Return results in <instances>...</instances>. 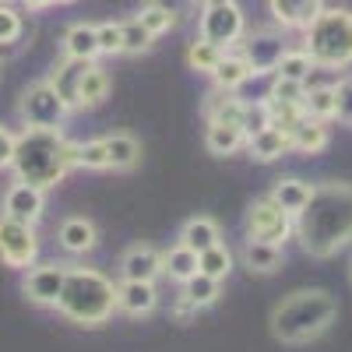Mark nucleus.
<instances>
[{"label":"nucleus","mask_w":352,"mask_h":352,"mask_svg":"<svg viewBox=\"0 0 352 352\" xmlns=\"http://www.w3.org/2000/svg\"><path fill=\"white\" fill-rule=\"evenodd\" d=\"M349 282H352V261H349Z\"/></svg>","instance_id":"nucleus-47"},{"label":"nucleus","mask_w":352,"mask_h":352,"mask_svg":"<svg viewBox=\"0 0 352 352\" xmlns=\"http://www.w3.org/2000/svg\"><path fill=\"white\" fill-rule=\"evenodd\" d=\"M11 169L14 180L46 190L60 184L71 169V141L60 134V127H25L14 141Z\"/></svg>","instance_id":"nucleus-2"},{"label":"nucleus","mask_w":352,"mask_h":352,"mask_svg":"<svg viewBox=\"0 0 352 352\" xmlns=\"http://www.w3.org/2000/svg\"><path fill=\"white\" fill-rule=\"evenodd\" d=\"M106 96H109V74H106V67H99L92 60V64H88V71H85V78H81V88H78V106L81 109H92Z\"/></svg>","instance_id":"nucleus-26"},{"label":"nucleus","mask_w":352,"mask_h":352,"mask_svg":"<svg viewBox=\"0 0 352 352\" xmlns=\"http://www.w3.org/2000/svg\"><path fill=\"white\" fill-rule=\"evenodd\" d=\"M184 289H180V296L184 300H190L197 310H204V307H212L219 296H222V282L219 278H212V275H204V272H197V275H190L187 282H180Z\"/></svg>","instance_id":"nucleus-27"},{"label":"nucleus","mask_w":352,"mask_h":352,"mask_svg":"<svg viewBox=\"0 0 352 352\" xmlns=\"http://www.w3.org/2000/svg\"><path fill=\"white\" fill-rule=\"evenodd\" d=\"M222 53L226 50H219V46H212V43H204V39H197L190 50H187V64L194 67V71H204V74H212L215 71V64L222 60Z\"/></svg>","instance_id":"nucleus-37"},{"label":"nucleus","mask_w":352,"mask_h":352,"mask_svg":"<svg viewBox=\"0 0 352 352\" xmlns=\"http://www.w3.org/2000/svg\"><path fill=\"white\" fill-rule=\"evenodd\" d=\"M247 240H264V243H282L292 229H296V222H292V215L282 208V204L268 194L254 201L247 208Z\"/></svg>","instance_id":"nucleus-8"},{"label":"nucleus","mask_w":352,"mask_h":352,"mask_svg":"<svg viewBox=\"0 0 352 352\" xmlns=\"http://www.w3.org/2000/svg\"><path fill=\"white\" fill-rule=\"evenodd\" d=\"M96 28H99V53H106V56L124 53V25L106 21V25H96Z\"/></svg>","instance_id":"nucleus-39"},{"label":"nucleus","mask_w":352,"mask_h":352,"mask_svg":"<svg viewBox=\"0 0 352 352\" xmlns=\"http://www.w3.org/2000/svg\"><path fill=\"white\" fill-rule=\"evenodd\" d=\"M14 141H18V134H11L8 127H0V169L11 166V159H14Z\"/></svg>","instance_id":"nucleus-43"},{"label":"nucleus","mask_w":352,"mask_h":352,"mask_svg":"<svg viewBox=\"0 0 352 352\" xmlns=\"http://www.w3.org/2000/svg\"><path fill=\"white\" fill-rule=\"evenodd\" d=\"M56 310L67 320H74V324L99 328L116 310V285L96 268H67Z\"/></svg>","instance_id":"nucleus-4"},{"label":"nucleus","mask_w":352,"mask_h":352,"mask_svg":"<svg viewBox=\"0 0 352 352\" xmlns=\"http://www.w3.org/2000/svg\"><path fill=\"white\" fill-rule=\"evenodd\" d=\"M64 56H74V60H96L99 53V28L88 25V21H78L64 32Z\"/></svg>","instance_id":"nucleus-19"},{"label":"nucleus","mask_w":352,"mask_h":352,"mask_svg":"<svg viewBox=\"0 0 352 352\" xmlns=\"http://www.w3.org/2000/svg\"><path fill=\"white\" fill-rule=\"evenodd\" d=\"M152 32L144 28L138 18H131V21H124V53H131V56H138V53H144L152 46Z\"/></svg>","instance_id":"nucleus-38"},{"label":"nucleus","mask_w":352,"mask_h":352,"mask_svg":"<svg viewBox=\"0 0 352 352\" xmlns=\"http://www.w3.org/2000/svg\"><path fill=\"white\" fill-rule=\"evenodd\" d=\"M212 78H215V88H226V92H240V88L254 78V67L247 64V56H243L240 50H226L222 60H219L215 71H212Z\"/></svg>","instance_id":"nucleus-16"},{"label":"nucleus","mask_w":352,"mask_h":352,"mask_svg":"<svg viewBox=\"0 0 352 352\" xmlns=\"http://www.w3.org/2000/svg\"><path fill=\"white\" fill-rule=\"evenodd\" d=\"M335 116L345 124V127H352V78H342L338 85H335Z\"/></svg>","instance_id":"nucleus-42"},{"label":"nucleus","mask_w":352,"mask_h":352,"mask_svg":"<svg viewBox=\"0 0 352 352\" xmlns=\"http://www.w3.org/2000/svg\"><path fill=\"white\" fill-rule=\"evenodd\" d=\"M303 109L314 120H335V85H314L303 92Z\"/></svg>","instance_id":"nucleus-31"},{"label":"nucleus","mask_w":352,"mask_h":352,"mask_svg":"<svg viewBox=\"0 0 352 352\" xmlns=\"http://www.w3.org/2000/svg\"><path fill=\"white\" fill-rule=\"evenodd\" d=\"M303 92H307V85L303 81H289V78H278L272 81L268 88V99H282V102H303Z\"/></svg>","instance_id":"nucleus-41"},{"label":"nucleus","mask_w":352,"mask_h":352,"mask_svg":"<svg viewBox=\"0 0 352 352\" xmlns=\"http://www.w3.org/2000/svg\"><path fill=\"white\" fill-rule=\"evenodd\" d=\"M88 64H92V60H74V56H64V60L53 67V74L46 78L56 88V96H60L71 109L78 106V88H81V78H85Z\"/></svg>","instance_id":"nucleus-15"},{"label":"nucleus","mask_w":352,"mask_h":352,"mask_svg":"<svg viewBox=\"0 0 352 352\" xmlns=\"http://www.w3.org/2000/svg\"><path fill=\"white\" fill-rule=\"evenodd\" d=\"M247 152H250L257 162H275V159H282V155L289 152V134H285L282 127L268 124V127H261L257 134L247 138Z\"/></svg>","instance_id":"nucleus-18"},{"label":"nucleus","mask_w":352,"mask_h":352,"mask_svg":"<svg viewBox=\"0 0 352 352\" xmlns=\"http://www.w3.org/2000/svg\"><path fill=\"white\" fill-rule=\"evenodd\" d=\"M272 120H268V106H264V99H257V102H243V134L250 138V134H257L261 127H268Z\"/></svg>","instance_id":"nucleus-40"},{"label":"nucleus","mask_w":352,"mask_h":352,"mask_svg":"<svg viewBox=\"0 0 352 352\" xmlns=\"http://www.w3.org/2000/svg\"><path fill=\"white\" fill-rule=\"evenodd\" d=\"M43 208H46V197L39 187L32 184H21L14 180V187L4 194V215L18 219V222H28V226H36L43 219Z\"/></svg>","instance_id":"nucleus-12"},{"label":"nucleus","mask_w":352,"mask_h":352,"mask_svg":"<svg viewBox=\"0 0 352 352\" xmlns=\"http://www.w3.org/2000/svg\"><path fill=\"white\" fill-rule=\"evenodd\" d=\"M71 166H81V169H109L106 138H96V141H81V144H71Z\"/></svg>","instance_id":"nucleus-32"},{"label":"nucleus","mask_w":352,"mask_h":352,"mask_svg":"<svg viewBox=\"0 0 352 352\" xmlns=\"http://www.w3.org/2000/svg\"><path fill=\"white\" fill-rule=\"evenodd\" d=\"M268 4H272L275 21L285 28H310L314 18L324 11L320 0H268Z\"/></svg>","instance_id":"nucleus-17"},{"label":"nucleus","mask_w":352,"mask_h":352,"mask_svg":"<svg viewBox=\"0 0 352 352\" xmlns=\"http://www.w3.org/2000/svg\"><path fill=\"white\" fill-rule=\"evenodd\" d=\"M247 144V134L243 127L236 124H208V134H204V148H208L212 155H232V152H240Z\"/></svg>","instance_id":"nucleus-23"},{"label":"nucleus","mask_w":352,"mask_h":352,"mask_svg":"<svg viewBox=\"0 0 352 352\" xmlns=\"http://www.w3.org/2000/svg\"><path fill=\"white\" fill-rule=\"evenodd\" d=\"M204 116H208V124H243V99H236L232 92L226 88H215L204 102Z\"/></svg>","instance_id":"nucleus-21"},{"label":"nucleus","mask_w":352,"mask_h":352,"mask_svg":"<svg viewBox=\"0 0 352 352\" xmlns=\"http://www.w3.org/2000/svg\"><path fill=\"white\" fill-rule=\"evenodd\" d=\"M120 275L131 282H155L162 275V254L148 243H134L120 257Z\"/></svg>","instance_id":"nucleus-13"},{"label":"nucleus","mask_w":352,"mask_h":352,"mask_svg":"<svg viewBox=\"0 0 352 352\" xmlns=\"http://www.w3.org/2000/svg\"><path fill=\"white\" fill-rule=\"evenodd\" d=\"M67 268L64 264H39L25 275V296L32 300L36 307H56L60 300V289H64Z\"/></svg>","instance_id":"nucleus-11"},{"label":"nucleus","mask_w":352,"mask_h":352,"mask_svg":"<svg viewBox=\"0 0 352 352\" xmlns=\"http://www.w3.org/2000/svg\"><path fill=\"white\" fill-rule=\"evenodd\" d=\"M18 113H21L25 127H60L64 116L71 113V106L56 96V88L50 81H39L32 88H25Z\"/></svg>","instance_id":"nucleus-7"},{"label":"nucleus","mask_w":352,"mask_h":352,"mask_svg":"<svg viewBox=\"0 0 352 352\" xmlns=\"http://www.w3.org/2000/svg\"><path fill=\"white\" fill-rule=\"evenodd\" d=\"M229 268H232V254H229L222 243H215V247H208L204 254H197V272L212 275V278H219V282L229 275Z\"/></svg>","instance_id":"nucleus-34"},{"label":"nucleus","mask_w":352,"mask_h":352,"mask_svg":"<svg viewBox=\"0 0 352 352\" xmlns=\"http://www.w3.org/2000/svg\"><path fill=\"white\" fill-rule=\"evenodd\" d=\"M138 21H141L144 28H148L152 36H162V32H169V28H176L180 14L169 11V8H162V4H144V8H141V14H138Z\"/></svg>","instance_id":"nucleus-36"},{"label":"nucleus","mask_w":352,"mask_h":352,"mask_svg":"<svg viewBox=\"0 0 352 352\" xmlns=\"http://www.w3.org/2000/svg\"><path fill=\"white\" fill-rule=\"evenodd\" d=\"M197 39L212 43L219 50H229L243 39V11L236 8V0H219L201 11L197 21Z\"/></svg>","instance_id":"nucleus-6"},{"label":"nucleus","mask_w":352,"mask_h":352,"mask_svg":"<svg viewBox=\"0 0 352 352\" xmlns=\"http://www.w3.org/2000/svg\"><path fill=\"white\" fill-rule=\"evenodd\" d=\"M162 275H169L173 282H187L190 275H197V254L187 250L184 243H176L162 254Z\"/></svg>","instance_id":"nucleus-28"},{"label":"nucleus","mask_w":352,"mask_h":352,"mask_svg":"<svg viewBox=\"0 0 352 352\" xmlns=\"http://www.w3.org/2000/svg\"><path fill=\"white\" fill-rule=\"evenodd\" d=\"M296 236L310 257H335L352 243V184H317L296 212Z\"/></svg>","instance_id":"nucleus-1"},{"label":"nucleus","mask_w":352,"mask_h":352,"mask_svg":"<svg viewBox=\"0 0 352 352\" xmlns=\"http://www.w3.org/2000/svg\"><path fill=\"white\" fill-rule=\"evenodd\" d=\"M159 303L155 282H131L124 278L116 285V310H124L127 317H148Z\"/></svg>","instance_id":"nucleus-14"},{"label":"nucleus","mask_w":352,"mask_h":352,"mask_svg":"<svg viewBox=\"0 0 352 352\" xmlns=\"http://www.w3.org/2000/svg\"><path fill=\"white\" fill-rule=\"evenodd\" d=\"M56 4H71V0H56Z\"/></svg>","instance_id":"nucleus-48"},{"label":"nucleus","mask_w":352,"mask_h":352,"mask_svg":"<svg viewBox=\"0 0 352 352\" xmlns=\"http://www.w3.org/2000/svg\"><path fill=\"white\" fill-rule=\"evenodd\" d=\"M243 264L257 275H272L282 268V243H264V240H247L243 243Z\"/></svg>","instance_id":"nucleus-22"},{"label":"nucleus","mask_w":352,"mask_h":352,"mask_svg":"<svg viewBox=\"0 0 352 352\" xmlns=\"http://www.w3.org/2000/svg\"><path fill=\"white\" fill-rule=\"evenodd\" d=\"M335 314H338V303L331 292L300 289L272 310V335L282 345H307L331 328Z\"/></svg>","instance_id":"nucleus-3"},{"label":"nucleus","mask_w":352,"mask_h":352,"mask_svg":"<svg viewBox=\"0 0 352 352\" xmlns=\"http://www.w3.org/2000/svg\"><path fill=\"white\" fill-rule=\"evenodd\" d=\"M310 194H314V184L296 180V176H292V180H278V184H275V190H272V197L282 204V208H285L292 219H296V212L310 201Z\"/></svg>","instance_id":"nucleus-30"},{"label":"nucleus","mask_w":352,"mask_h":352,"mask_svg":"<svg viewBox=\"0 0 352 352\" xmlns=\"http://www.w3.org/2000/svg\"><path fill=\"white\" fill-rule=\"evenodd\" d=\"M36 257H39L36 229L11 215H0V261L8 268H32Z\"/></svg>","instance_id":"nucleus-9"},{"label":"nucleus","mask_w":352,"mask_h":352,"mask_svg":"<svg viewBox=\"0 0 352 352\" xmlns=\"http://www.w3.org/2000/svg\"><path fill=\"white\" fill-rule=\"evenodd\" d=\"M173 314L180 317V320H187V317H194V314H197V307H194L190 300H184V296H180V300H176V307H173Z\"/></svg>","instance_id":"nucleus-44"},{"label":"nucleus","mask_w":352,"mask_h":352,"mask_svg":"<svg viewBox=\"0 0 352 352\" xmlns=\"http://www.w3.org/2000/svg\"><path fill=\"white\" fill-rule=\"evenodd\" d=\"M314 67H317V64H314V56H310L307 50H285L282 60H278V67H275V74H278V78H289V81H307Z\"/></svg>","instance_id":"nucleus-33"},{"label":"nucleus","mask_w":352,"mask_h":352,"mask_svg":"<svg viewBox=\"0 0 352 352\" xmlns=\"http://www.w3.org/2000/svg\"><path fill=\"white\" fill-rule=\"evenodd\" d=\"M240 53L247 56V64L254 67V74H275L282 53H285V43L278 32H272V28H261V32H250L243 36L240 43Z\"/></svg>","instance_id":"nucleus-10"},{"label":"nucleus","mask_w":352,"mask_h":352,"mask_svg":"<svg viewBox=\"0 0 352 352\" xmlns=\"http://www.w3.org/2000/svg\"><path fill=\"white\" fill-rule=\"evenodd\" d=\"M18 39H21V14L8 4H0V56L14 53Z\"/></svg>","instance_id":"nucleus-35"},{"label":"nucleus","mask_w":352,"mask_h":352,"mask_svg":"<svg viewBox=\"0 0 352 352\" xmlns=\"http://www.w3.org/2000/svg\"><path fill=\"white\" fill-rule=\"evenodd\" d=\"M222 236H219V226L212 222V219H204V215H197V219H190L184 229H180V243L187 247V250H194V254H204L208 247H215Z\"/></svg>","instance_id":"nucleus-25"},{"label":"nucleus","mask_w":352,"mask_h":352,"mask_svg":"<svg viewBox=\"0 0 352 352\" xmlns=\"http://www.w3.org/2000/svg\"><path fill=\"white\" fill-rule=\"evenodd\" d=\"M21 4H25L28 11H43V8H50V4H56V0H21Z\"/></svg>","instance_id":"nucleus-45"},{"label":"nucleus","mask_w":352,"mask_h":352,"mask_svg":"<svg viewBox=\"0 0 352 352\" xmlns=\"http://www.w3.org/2000/svg\"><path fill=\"white\" fill-rule=\"evenodd\" d=\"M106 155H109V169H134L141 159V144L131 134H109L106 138Z\"/></svg>","instance_id":"nucleus-29"},{"label":"nucleus","mask_w":352,"mask_h":352,"mask_svg":"<svg viewBox=\"0 0 352 352\" xmlns=\"http://www.w3.org/2000/svg\"><path fill=\"white\" fill-rule=\"evenodd\" d=\"M194 4H201V8H208V4H219V0H194Z\"/></svg>","instance_id":"nucleus-46"},{"label":"nucleus","mask_w":352,"mask_h":352,"mask_svg":"<svg viewBox=\"0 0 352 352\" xmlns=\"http://www.w3.org/2000/svg\"><path fill=\"white\" fill-rule=\"evenodd\" d=\"M307 32V53L314 56L317 67H349L352 64V11L331 8L314 18Z\"/></svg>","instance_id":"nucleus-5"},{"label":"nucleus","mask_w":352,"mask_h":352,"mask_svg":"<svg viewBox=\"0 0 352 352\" xmlns=\"http://www.w3.org/2000/svg\"><path fill=\"white\" fill-rule=\"evenodd\" d=\"M289 148H296L303 155H317L328 148V127L324 120H314V116H303V120L289 131Z\"/></svg>","instance_id":"nucleus-20"},{"label":"nucleus","mask_w":352,"mask_h":352,"mask_svg":"<svg viewBox=\"0 0 352 352\" xmlns=\"http://www.w3.org/2000/svg\"><path fill=\"white\" fill-rule=\"evenodd\" d=\"M96 243H99V232L88 219H67L60 226V247L67 254H88Z\"/></svg>","instance_id":"nucleus-24"}]
</instances>
